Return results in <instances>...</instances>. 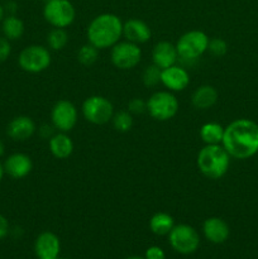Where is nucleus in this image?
<instances>
[{"mask_svg":"<svg viewBox=\"0 0 258 259\" xmlns=\"http://www.w3.org/2000/svg\"><path fill=\"white\" fill-rule=\"evenodd\" d=\"M222 146L232 158L248 159L258 153V124L237 119L224 128Z\"/></svg>","mask_w":258,"mask_h":259,"instance_id":"f257e3e1","label":"nucleus"},{"mask_svg":"<svg viewBox=\"0 0 258 259\" xmlns=\"http://www.w3.org/2000/svg\"><path fill=\"white\" fill-rule=\"evenodd\" d=\"M86 34L89 43L98 50L111 48L123 35V22L113 13H103L91 20Z\"/></svg>","mask_w":258,"mask_h":259,"instance_id":"f03ea898","label":"nucleus"},{"mask_svg":"<svg viewBox=\"0 0 258 259\" xmlns=\"http://www.w3.org/2000/svg\"><path fill=\"white\" fill-rule=\"evenodd\" d=\"M230 158L222 144H205L197 153L196 164L206 179L219 180L229 169Z\"/></svg>","mask_w":258,"mask_h":259,"instance_id":"7ed1b4c3","label":"nucleus"},{"mask_svg":"<svg viewBox=\"0 0 258 259\" xmlns=\"http://www.w3.org/2000/svg\"><path fill=\"white\" fill-rule=\"evenodd\" d=\"M209 37L201 30H189L179 38L176 46L179 58L184 61H195L207 51Z\"/></svg>","mask_w":258,"mask_h":259,"instance_id":"20e7f679","label":"nucleus"},{"mask_svg":"<svg viewBox=\"0 0 258 259\" xmlns=\"http://www.w3.org/2000/svg\"><path fill=\"white\" fill-rule=\"evenodd\" d=\"M179 100L171 91H157L147 100V111L158 121H167L179 111Z\"/></svg>","mask_w":258,"mask_h":259,"instance_id":"39448f33","label":"nucleus"},{"mask_svg":"<svg viewBox=\"0 0 258 259\" xmlns=\"http://www.w3.org/2000/svg\"><path fill=\"white\" fill-rule=\"evenodd\" d=\"M43 17L53 28H67L75 20L76 10L70 0H48L45 3Z\"/></svg>","mask_w":258,"mask_h":259,"instance_id":"423d86ee","label":"nucleus"},{"mask_svg":"<svg viewBox=\"0 0 258 259\" xmlns=\"http://www.w3.org/2000/svg\"><path fill=\"white\" fill-rule=\"evenodd\" d=\"M82 115L89 123L103 125L113 119L114 106L110 100L100 95L89 96L81 106Z\"/></svg>","mask_w":258,"mask_h":259,"instance_id":"0eeeda50","label":"nucleus"},{"mask_svg":"<svg viewBox=\"0 0 258 259\" xmlns=\"http://www.w3.org/2000/svg\"><path fill=\"white\" fill-rule=\"evenodd\" d=\"M168 242L180 254H192L200 245V235L195 228L187 224L175 225L168 234Z\"/></svg>","mask_w":258,"mask_h":259,"instance_id":"6e6552de","label":"nucleus"},{"mask_svg":"<svg viewBox=\"0 0 258 259\" xmlns=\"http://www.w3.org/2000/svg\"><path fill=\"white\" fill-rule=\"evenodd\" d=\"M51 52L43 46H28L20 52L18 63L25 72L39 73L47 70L51 65Z\"/></svg>","mask_w":258,"mask_h":259,"instance_id":"1a4fd4ad","label":"nucleus"},{"mask_svg":"<svg viewBox=\"0 0 258 259\" xmlns=\"http://www.w3.org/2000/svg\"><path fill=\"white\" fill-rule=\"evenodd\" d=\"M110 58L111 63L119 70H132L141 62L142 50L139 48V45L129 40L118 42L111 47Z\"/></svg>","mask_w":258,"mask_h":259,"instance_id":"9d476101","label":"nucleus"},{"mask_svg":"<svg viewBox=\"0 0 258 259\" xmlns=\"http://www.w3.org/2000/svg\"><path fill=\"white\" fill-rule=\"evenodd\" d=\"M77 109L68 100L57 101L51 111L52 125L62 133H68L72 131L77 123Z\"/></svg>","mask_w":258,"mask_h":259,"instance_id":"9b49d317","label":"nucleus"},{"mask_svg":"<svg viewBox=\"0 0 258 259\" xmlns=\"http://www.w3.org/2000/svg\"><path fill=\"white\" fill-rule=\"evenodd\" d=\"M161 83L171 93L184 91L190 83V75L181 66H169L161 72Z\"/></svg>","mask_w":258,"mask_h":259,"instance_id":"f8f14e48","label":"nucleus"},{"mask_svg":"<svg viewBox=\"0 0 258 259\" xmlns=\"http://www.w3.org/2000/svg\"><path fill=\"white\" fill-rule=\"evenodd\" d=\"M61 243L52 232H43L34 243V252L38 259H57L60 255Z\"/></svg>","mask_w":258,"mask_h":259,"instance_id":"ddd939ff","label":"nucleus"},{"mask_svg":"<svg viewBox=\"0 0 258 259\" xmlns=\"http://www.w3.org/2000/svg\"><path fill=\"white\" fill-rule=\"evenodd\" d=\"M123 35L126 40L136 45L147 43L152 37L151 28L141 19H129L123 23Z\"/></svg>","mask_w":258,"mask_h":259,"instance_id":"4468645a","label":"nucleus"},{"mask_svg":"<svg viewBox=\"0 0 258 259\" xmlns=\"http://www.w3.org/2000/svg\"><path fill=\"white\" fill-rule=\"evenodd\" d=\"M202 232H204L205 238L214 244H222V243L227 242L230 235L229 225L224 220L217 217L205 220L204 225H202Z\"/></svg>","mask_w":258,"mask_h":259,"instance_id":"2eb2a0df","label":"nucleus"},{"mask_svg":"<svg viewBox=\"0 0 258 259\" xmlns=\"http://www.w3.org/2000/svg\"><path fill=\"white\" fill-rule=\"evenodd\" d=\"M33 168L32 159L24 153H14L8 157L4 163V171L15 180L24 179Z\"/></svg>","mask_w":258,"mask_h":259,"instance_id":"dca6fc26","label":"nucleus"},{"mask_svg":"<svg viewBox=\"0 0 258 259\" xmlns=\"http://www.w3.org/2000/svg\"><path fill=\"white\" fill-rule=\"evenodd\" d=\"M152 60H153V65H156L161 70L176 65L179 60L176 46L167 40L158 42L152 51Z\"/></svg>","mask_w":258,"mask_h":259,"instance_id":"f3484780","label":"nucleus"},{"mask_svg":"<svg viewBox=\"0 0 258 259\" xmlns=\"http://www.w3.org/2000/svg\"><path fill=\"white\" fill-rule=\"evenodd\" d=\"M35 124L32 118L25 115L17 116L8 124L7 133L13 141L24 142L28 141L34 134Z\"/></svg>","mask_w":258,"mask_h":259,"instance_id":"a211bd4d","label":"nucleus"},{"mask_svg":"<svg viewBox=\"0 0 258 259\" xmlns=\"http://www.w3.org/2000/svg\"><path fill=\"white\" fill-rule=\"evenodd\" d=\"M218 101V91L211 85L199 86L191 96V103L197 110H207Z\"/></svg>","mask_w":258,"mask_h":259,"instance_id":"6ab92c4d","label":"nucleus"},{"mask_svg":"<svg viewBox=\"0 0 258 259\" xmlns=\"http://www.w3.org/2000/svg\"><path fill=\"white\" fill-rule=\"evenodd\" d=\"M48 147L53 157L57 159H66L72 154L73 152V142L66 133L53 134L48 142Z\"/></svg>","mask_w":258,"mask_h":259,"instance_id":"aec40b11","label":"nucleus"},{"mask_svg":"<svg viewBox=\"0 0 258 259\" xmlns=\"http://www.w3.org/2000/svg\"><path fill=\"white\" fill-rule=\"evenodd\" d=\"M174 227V218L167 212H156L149 220V229L156 235H168Z\"/></svg>","mask_w":258,"mask_h":259,"instance_id":"412c9836","label":"nucleus"},{"mask_svg":"<svg viewBox=\"0 0 258 259\" xmlns=\"http://www.w3.org/2000/svg\"><path fill=\"white\" fill-rule=\"evenodd\" d=\"M224 136V126L219 123H205L200 128V138L205 144H222Z\"/></svg>","mask_w":258,"mask_h":259,"instance_id":"4be33fe9","label":"nucleus"},{"mask_svg":"<svg viewBox=\"0 0 258 259\" xmlns=\"http://www.w3.org/2000/svg\"><path fill=\"white\" fill-rule=\"evenodd\" d=\"M3 33L8 40H17L24 33V23L14 14L4 18L3 20Z\"/></svg>","mask_w":258,"mask_h":259,"instance_id":"5701e85b","label":"nucleus"},{"mask_svg":"<svg viewBox=\"0 0 258 259\" xmlns=\"http://www.w3.org/2000/svg\"><path fill=\"white\" fill-rule=\"evenodd\" d=\"M68 43V34L65 28H53L47 34V45L51 50L61 51Z\"/></svg>","mask_w":258,"mask_h":259,"instance_id":"b1692460","label":"nucleus"},{"mask_svg":"<svg viewBox=\"0 0 258 259\" xmlns=\"http://www.w3.org/2000/svg\"><path fill=\"white\" fill-rule=\"evenodd\" d=\"M98 58H99V50L96 47H94L93 45H90V43L83 45L77 52L78 62L83 66L94 65V63L98 61Z\"/></svg>","mask_w":258,"mask_h":259,"instance_id":"393cba45","label":"nucleus"},{"mask_svg":"<svg viewBox=\"0 0 258 259\" xmlns=\"http://www.w3.org/2000/svg\"><path fill=\"white\" fill-rule=\"evenodd\" d=\"M111 121H113L114 128L120 133H126L133 126V116L129 111H119L114 114Z\"/></svg>","mask_w":258,"mask_h":259,"instance_id":"a878e982","label":"nucleus"},{"mask_svg":"<svg viewBox=\"0 0 258 259\" xmlns=\"http://www.w3.org/2000/svg\"><path fill=\"white\" fill-rule=\"evenodd\" d=\"M161 72L162 70L157 67L156 65L147 66L146 70L143 71V75H142V80H143L144 85L147 88H154V86L158 85L161 82Z\"/></svg>","mask_w":258,"mask_h":259,"instance_id":"bb28decb","label":"nucleus"},{"mask_svg":"<svg viewBox=\"0 0 258 259\" xmlns=\"http://www.w3.org/2000/svg\"><path fill=\"white\" fill-rule=\"evenodd\" d=\"M207 51H209L212 56H215V57H223V56L227 55L228 45L224 39H222V38H212V39L209 40Z\"/></svg>","mask_w":258,"mask_h":259,"instance_id":"cd10ccee","label":"nucleus"},{"mask_svg":"<svg viewBox=\"0 0 258 259\" xmlns=\"http://www.w3.org/2000/svg\"><path fill=\"white\" fill-rule=\"evenodd\" d=\"M128 111L131 114H143L144 111H147V101L138 98L133 99L129 101Z\"/></svg>","mask_w":258,"mask_h":259,"instance_id":"c85d7f7f","label":"nucleus"},{"mask_svg":"<svg viewBox=\"0 0 258 259\" xmlns=\"http://www.w3.org/2000/svg\"><path fill=\"white\" fill-rule=\"evenodd\" d=\"M144 258L146 259H166V254H164V252L162 248L157 247V245H153V247H149L148 249L146 250Z\"/></svg>","mask_w":258,"mask_h":259,"instance_id":"c756f323","label":"nucleus"},{"mask_svg":"<svg viewBox=\"0 0 258 259\" xmlns=\"http://www.w3.org/2000/svg\"><path fill=\"white\" fill-rule=\"evenodd\" d=\"M10 52H12V47H10L9 40L7 38L0 37V63L4 62L9 57Z\"/></svg>","mask_w":258,"mask_h":259,"instance_id":"7c9ffc66","label":"nucleus"},{"mask_svg":"<svg viewBox=\"0 0 258 259\" xmlns=\"http://www.w3.org/2000/svg\"><path fill=\"white\" fill-rule=\"evenodd\" d=\"M8 233H9V223H8L7 218L0 214V239L7 237Z\"/></svg>","mask_w":258,"mask_h":259,"instance_id":"2f4dec72","label":"nucleus"},{"mask_svg":"<svg viewBox=\"0 0 258 259\" xmlns=\"http://www.w3.org/2000/svg\"><path fill=\"white\" fill-rule=\"evenodd\" d=\"M53 128H55V126H51V125H48V124H45V125L40 126V129H39L40 137H42V138H45V139H50L51 137L53 136V134H52V129Z\"/></svg>","mask_w":258,"mask_h":259,"instance_id":"473e14b6","label":"nucleus"},{"mask_svg":"<svg viewBox=\"0 0 258 259\" xmlns=\"http://www.w3.org/2000/svg\"><path fill=\"white\" fill-rule=\"evenodd\" d=\"M7 8H8V10H9V12L12 13V14H10V15H13L15 13V10H17V4H15L14 2H9L7 4Z\"/></svg>","mask_w":258,"mask_h":259,"instance_id":"72a5a7b5","label":"nucleus"},{"mask_svg":"<svg viewBox=\"0 0 258 259\" xmlns=\"http://www.w3.org/2000/svg\"><path fill=\"white\" fill-rule=\"evenodd\" d=\"M3 18H4V8L0 5V22H3Z\"/></svg>","mask_w":258,"mask_h":259,"instance_id":"f704fd0d","label":"nucleus"},{"mask_svg":"<svg viewBox=\"0 0 258 259\" xmlns=\"http://www.w3.org/2000/svg\"><path fill=\"white\" fill-rule=\"evenodd\" d=\"M4 154V144H3V142L0 141V157Z\"/></svg>","mask_w":258,"mask_h":259,"instance_id":"c9c22d12","label":"nucleus"},{"mask_svg":"<svg viewBox=\"0 0 258 259\" xmlns=\"http://www.w3.org/2000/svg\"><path fill=\"white\" fill-rule=\"evenodd\" d=\"M4 167H3V164L0 163V181H2V179H3V175H4Z\"/></svg>","mask_w":258,"mask_h":259,"instance_id":"e433bc0d","label":"nucleus"},{"mask_svg":"<svg viewBox=\"0 0 258 259\" xmlns=\"http://www.w3.org/2000/svg\"><path fill=\"white\" fill-rule=\"evenodd\" d=\"M126 259H146V258L138 257V255H132V257H129V258H126Z\"/></svg>","mask_w":258,"mask_h":259,"instance_id":"4c0bfd02","label":"nucleus"},{"mask_svg":"<svg viewBox=\"0 0 258 259\" xmlns=\"http://www.w3.org/2000/svg\"><path fill=\"white\" fill-rule=\"evenodd\" d=\"M57 259H67V258H60V257H58Z\"/></svg>","mask_w":258,"mask_h":259,"instance_id":"58836bf2","label":"nucleus"},{"mask_svg":"<svg viewBox=\"0 0 258 259\" xmlns=\"http://www.w3.org/2000/svg\"><path fill=\"white\" fill-rule=\"evenodd\" d=\"M42 2H45V3H47V2H48V0H42Z\"/></svg>","mask_w":258,"mask_h":259,"instance_id":"ea45409f","label":"nucleus"}]
</instances>
